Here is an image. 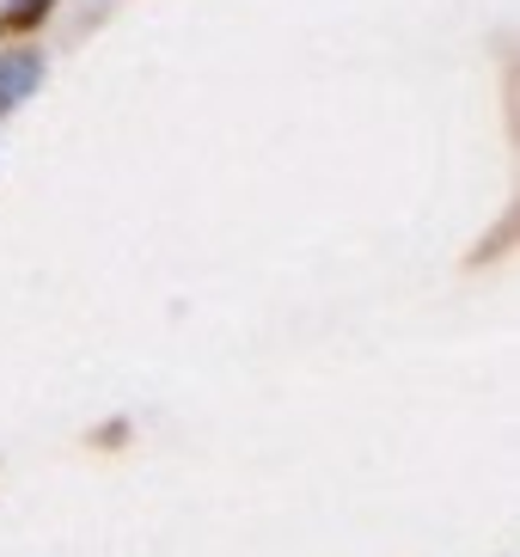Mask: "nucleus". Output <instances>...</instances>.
<instances>
[{
  "label": "nucleus",
  "instance_id": "nucleus-1",
  "mask_svg": "<svg viewBox=\"0 0 520 557\" xmlns=\"http://www.w3.org/2000/svg\"><path fill=\"white\" fill-rule=\"evenodd\" d=\"M49 62L44 50H32V44H18V50H0V116L18 111V104L32 99L37 86H44Z\"/></svg>",
  "mask_w": 520,
  "mask_h": 557
}]
</instances>
